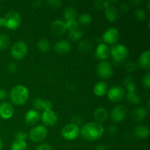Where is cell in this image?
<instances>
[{
    "mask_svg": "<svg viewBox=\"0 0 150 150\" xmlns=\"http://www.w3.org/2000/svg\"><path fill=\"white\" fill-rule=\"evenodd\" d=\"M105 128L97 122H90L83 125L80 129V135L87 142H95L103 136Z\"/></svg>",
    "mask_w": 150,
    "mask_h": 150,
    "instance_id": "1",
    "label": "cell"
},
{
    "mask_svg": "<svg viewBox=\"0 0 150 150\" xmlns=\"http://www.w3.org/2000/svg\"><path fill=\"white\" fill-rule=\"evenodd\" d=\"M10 98L15 105H24L29 98V89L23 85H16L10 90Z\"/></svg>",
    "mask_w": 150,
    "mask_h": 150,
    "instance_id": "2",
    "label": "cell"
},
{
    "mask_svg": "<svg viewBox=\"0 0 150 150\" xmlns=\"http://www.w3.org/2000/svg\"><path fill=\"white\" fill-rule=\"evenodd\" d=\"M110 56L117 63H122L128 57V49L123 44H116L110 48Z\"/></svg>",
    "mask_w": 150,
    "mask_h": 150,
    "instance_id": "3",
    "label": "cell"
},
{
    "mask_svg": "<svg viewBox=\"0 0 150 150\" xmlns=\"http://www.w3.org/2000/svg\"><path fill=\"white\" fill-rule=\"evenodd\" d=\"M4 27L11 30H16L21 23V17L17 11L8 12L4 17Z\"/></svg>",
    "mask_w": 150,
    "mask_h": 150,
    "instance_id": "4",
    "label": "cell"
},
{
    "mask_svg": "<svg viewBox=\"0 0 150 150\" xmlns=\"http://www.w3.org/2000/svg\"><path fill=\"white\" fill-rule=\"evenodd\" d=\"M28 51L29 48L26 42L22 40H18L12 45L10 54L15 59L21 60L23 59L27 55Z\"/></svg>",
    "mask_w": 150,
    "mask_h": 150,
    "instance_id": "5",
    "label": "cell"
},
{
    "mask_svg": "<svg viewBox=\"0 0 150 150\" xmlns=\"http://www.w3.org/2000/svg\"><path fill=\"white\" fill-rule=\"evenodd\" d=\"M48 136V130L45 125H37L30 130L29 137L32 142L40 143L45 139Z\"/></svg>",
    "mask_w": 150,
    "mask_h": 150,
    "instance_id": "6",
    "label": "cell"
},
{
    "mask_svg": "<svg viewBox=\"0 0 150 150\" xmlns=\"http://www.w3.org/2000/svg\"><path fill=\"white\" fill-rule=\"evenodd\" d=\"M61 134L66 140H75L80 136V127L73 123H69L62 127Z\"/></svg>",
    "mask_w": 150,
    "mask_h": 150,
    "instance_id": "7",
    "label": "cell"
},
{
    "mask_svg": "<svg viewBox=\"0 0 150 150\" xmlns=\"http://www.w3.org/2000/svg\"><path fill=\"white\" fill-rule=\"evenodd\" d=\"M96 72L98 76L103 79H110L114 73L112 65L108 61L100 62L97 66Z\"/></svg>",
    "mask_w": 150,
    "mask_h": 150,
    "instance_id": "8",
    "label": "cell"
},
{
    "mask_svg": "<svg viewBox=\"0 0 150 150\" xmlns=\"http://www.w3.org/2000/svg\"><path fill=\"white\" fill-rule=\"evenodd\" d=\"M106 95L110 101L113 103H117L121 101L124 98L125 95V91L122 86H114L108 89Z\"/></svg>",
    "mask_w": 150,
    "mask_h": 150,
    "instance_id": "9",
    "label": "cell"
},
{
    "mask_svg": "<svg viewBox=\"0 0 150 150\" xmlns=\"http://www.w3.org/2000/svg\"><path fill=\"white\" fill-rule=\"evenodd\" d=\"M127 114V107L123 105L114 106L110 113V117L114 122H120L125 118Z\"/></svg>",
    "mask_w": 150,
    "mask_h": 150,
    "instance_id": "10",
    "label": "cell"
},
{
    "mask_svg": "<svg viewBox=\"0 0 150 150\" xmlns=\"http://www.w3.org/2000/svg\"><path fill=\"white\" fill-rule=\"evenodd\" d=\"M120 38L119 31L114 27H110L105 31L103 35V40L105 42V44L114 45L117 42Z\"/></svg>",
    "mask_w": 150,
    "mask_h": 150,
    "instance_id": "11",
    "label": "cell"
},
{
    "mask_svg": "<svg viewBox=\"0 0 150 150\" xmlns=\"http://www.w3.org/2000/svg\"><path fill=\"white\" fill-rule=\"evenodd\" d=\"M40 118L42 123L48 127H53L58 122V116L52 109L42 111Z\"/></svg>",
    "mask_w": 150,
    "mask_h": 150,
    "instance_id": "12",
    "label": "cell"
},
{
    "mask_svg": "<svg viewBox=\"0 0 150 150\" xmlns=\"http://www.w3.org/2000/svg\"><path fill=\"white\" fill-rule=\"evenodd\" d=\"M14 114V108L10 103L4 102L0 104V117L2 120H10Z\"/></svg>",
    "mask_w": 150,
    "mask_h": 150,
    "instance_id": "13",
    "label": "cell"
},
{
    "mask_svg": "<svg viewBox=\"0 0 150 150\" xmlns=\"http://www.w3.org/2000/svg\"><path fill=\"white\" fill-rule=\"evenodd\" d=\"M95 57L100 60L105 61L110 57V48L104 42L98 44L95 48Z\"/></svg>",
    "mask_w": 150,
    "mask_h": 150,
    "instance_id": "14",
    "label": "cell"
},
{
    "mask_svg": "<svg viewBox=\"0 0 150 150\" xmlns=\"http://www.w3.org/2000/svg\"><path fill=\"white\" fill-rule=\"evenodd\" d=\"M67 30L64 22L61 20H55L51 24V31L55 36H61Z\"/></svg>",
    "mask_w": 150,
    "mask_h": 150,
    "instance_id": "15",
    "label": "cell"
},
{
    "mask_svg": "<svg viewBox=\"0 0 150 150\" xmlns=\"http://www.w3.org/2000/svg\"><path fill=\"white\" fill-rule=\"evenodd\" d=\"M34 107L37 111H47L52 108V103L48 100L42 99L41 98H36L34 99L33 102Z\"/></svg>",
    "mask_w": 150,
    "mask_h": 150,
    "instance_id": "16",
    "label": "cell"
},
{
    "mask_svg": "<svg viewBox=\"0 0 150 150\" xmlns=\"http://www.w3.org/2000/svg\"><path fill=\"white\" fill-rule=\"evenodd\" d=\"M54 50L59 54H66L71 51V44L66 40H62L56 42Z\"/></svg>",
    "mask_w": 150,
    "mask_h": 150,
    "instance_id": "17",
    "label": "cell"
},
{
    "mask_svg": "<svg viewBox=\"0 0 150 150\" xmlns=\"http://www.w3.org/2000/svg\"><path fill=\"white\" fill-rule=\"evenodd\" d=\"M25 122L29 125H35L39 122L40 114L38 111L35 109H30L25 114Z\"/></svg>",
    "mask_w": 150,
    "mask_h": 150,
    "instance_id": "18",
    "label": "cell"
},
{
    "mask_svg": "<svg viewBox=\"0 0 150 150\" xmlns=\"http://www.w3.org/2000/svg\"><path fill=\"white\" fill-rule=\"evenodd\" d=\"M147 114L148 111L146 108L138 107L132 111L131 117L135 122H142L146 119Z\"/></svg>",
    "mask_w": 150,
    "mask_h": 150,
    "instance_id": "19",
    "label": "cell"
},
{
    "mask_svg": "<svg viewBox=\"0 0 150 150\" xmlns=\"http://www.w3.org/2000/svg\"><path fill=\"white\" fill-rule=\"evenodd\" d=\"M138 64L139 67L144 70H149L150 68V51L149 50L144 51L139 56Z\"/></svg>",
    "mask_w": 150,
    "mask_h": 150,
    "instance_id": "20",
    "label": "cell"
},
{
    "mask_svg": "<svg viewBox=\"0 0 150 150\" xmlns=\"http://www.w3.org/2000/svg\"><path fill=\"white\" fill-rule=\"evenodd\" d=\"M108 90V86L106 82L100 81L97 82L93 88V92L96 96L103 97L107 94Z\"/></svg>",
    "mask_w": 150,
    "mask_h": 150,
    "instance_id": "21",
    "label": "cell"
},
{
    "mask_svg": "<svg viewBox=\"0 0 150 150\" xmlns=\"http://www.w3.org/2000/svg\"><path fill=\"white\" fill-rule=\"evenodd\" d=\"M94 117L95 122L101 124L108 120V112L103 107H98L94 111Z\"/></svg>",
    "mask_w": 150,
    "mask_h": 150,
    "instance_id": "22",
    "label": "cell"
},
{
    "mask_svg": "<svg viewBox=\"0 0 150 150\" xmlns=\"http://www.w3.org/2000/svg\"><path fill=\"white\" fill-rule=\"evenodd\" d=\"M104 14H105V18L110 22H114L117 20L119 16V12L118 10L117 9V7H114V5H110L108 7H107L106 8H105V12H104Z\"/></svg>",
    "mask_w": 150,
    "mask_h": 150,
    "instance_id": "23",
    "label": "cell"
},
{
    "mask_svg": "<svg viewBox=\"0 0 150 150\" xmlns=\"http://www.w3.org/2000/svg\"><path fill=\"white\" fill-rule=\"evenodd\" d=\"M133 133L137 139H146L149 136V129L145 125H139L135 127Z\"/></svg>",
    "mask_w": 150,
    "mask_h": 150,
    "instance_id": "24",
    "label": "cell"
},
{
    "mask_svg": "<svg viewBox=\"0 0 150 150\" xmlns=\"http://www.w3.org/2000/svg\"><path fill=\"white\" fill-rule=\"evenodd\" d=\"M92 43L88 40H81L78 45L79 51L83 54H88L92 50Z\"/></svg>",
    "mask_w": 150,
    "mask_h": 150,
    "instance_id": "25",
    "label": "cell"
},
{
    "mask_svg": "<svg viewBox=\"0 0 150 150\" xmlns=\"http://www.w3.org/2000/svg\"><path fill=\"white\" fill-rule=\"evenodd\" d=\"M66 21L71 20H76L77 18V10L73 7H67L64 10L63 13Z\"/></svg>",
    "mask_w": 150,
    "mask_h": 150,
    "instance_id": "26",
    "label": "cell"
},
{
    "mask_svg": "<svg viewBox=\"0 0 150 150\" xmlns=\"http://www.w3.org/2000/svg\"><path fill=\"white\" fill-rule=\"evenodd\" d=\"M126 98H127L129 103L134 105H139V104H140L141 101H142L140 95L138 94L136 91L132 92H127V95H126Z\"/></svg>",
    "mask_w": 150,
    "mask_h": 150,
    "instance_id": "27",
    "label": "cell"
},
{
    "mask_svg": "<svg viewBox=\"0 0 150 150\" xmlns=\"http://www.w3.org/2000/svg\"><path fill=\"white\" fill-rule=\"evenodd\" d=\"M37 46H38V49L40 51L44 53L48 52L51 49V43H50L48 40H47L46 38H40L38 41Z\"/></svg>",
    "mask_w": 150,
    "mask_h": 150,
    "instance_id": "28",
    "label": "cell"
},
{
    "mask_svg": "<svg viewBox=\"0 0 150 150\" xmlns=\"http://www.w3.org/2000/svg\"><path fill=\"white\" fill-rule=\"evenodd\" d=\"M11 39L6 33L0 34V50H6L10 47Z\"/></svg>",
    "mask_w": 150,
    "mask_h": 150,
    "instance_id": "29",
    "label": "cell"
},
{
    "mask_svg": "<svg viewBox=\"0 0 150 150\" xmlns=\"http://www.w3.org/2000/svg\"><path fill=\"white\" fill-rule=\"evenodd\" d=\"M83 33L81 30L80 29V28L79 29H74V30L69 31V38H70V40L72 41H79L81 40V38H83Z\"/></svg>",
    "mask_w": 150,
    "mask_h": 150,
    "instance_id": "30",
    "label": "cell"
},
{
    "mask_svg": "<svg viewBox=\"0 0 150 150\" xmlns=\"http://www.w3.org/2000/svg\"><path fill=\"white\" fill-rule=\"evenodd\" d=\"M92 16L88 13H83L78 17L77 22L79 23V24L83 25V26H88L92 23Z\"/></svg>",
    "mask_w": 150,
    "mask_h": 150,
    "instance_id": "31",
    "label": "cell"
},
{
    "mask_svg": "<svg viewBox=\"0 0 150 150\" xmlns=\"http://www.w3.org/2000/svg\"><path fill=\"white\" fill-rule=\"evenodd\" d=\"M27 146L26 142L15 140L11 145V150H26Z\"/></svg>",
    "mask_w": 150,
    "mask_h": 150,
    "instance_id": "32",
    "label": "cell"
},
{
    "mask_svg": "<svg viewBox=\"0 0 150 150\" xmlns=\"http://www.w3.org/2000/svg\"><path fill=\"white\" fill-rule=\"evenodd\" d=\"M124 84L125 85V87L127 89V92H132L136 91V86L134 82L132 81L131 78H127L124 81Z\"/></svg>",
    "mask_w": 150,
    "mask_h": 150,
    "instance_id": "33",
    "label": "cell"
},
{
    "mask_svg": "<svg viewBox=\"0 0 150 150\" xmlns=\"http://www.w3.org/2000/svg\"><path fill=\"white\" fill-rule=\"evenodd\" d=\"M135 17L139 21H144L146 18V13L144 9L139 8L135 11Z\"/></svg>",
    "mask_w": 150,
    "mask_h": 150,
    "instance_id": "34",
    "label": "cell"
},
{
    "mask_svg": "<svg viewBox=\"0 0 150 150\" xmlns=\"http://www.w3.org/2000/svg\"><path fill=\"white\" fill-rule=\"evenodd\" d=\"M66 26L68 31L74 30V29H79V24L76 20H71V21H67L65 22Z\"/></svg>",
    "mask_w": 150,
    "mask_h": 150,
    "instance_id": "35",
    "label": "cell"
},
{
    "mask_svg": "<svg viewBox=\"0 0 150 150\" xmlns=\"http://www.w3.org/2000/svg\"><path fill=\"white\" fill-rule=\"evenodd\" d=\"M137 68V65H136V63L133 61H128L125 63V69L126 70V71L127 72H134L135 70Z\"/></svg>",
    "mask_w": 150,
    "mask_h": 150,
    "instance_id": "36",
    "label": "cell"
},
{
    "mask_svg": "<svg viewBox=\"0 0 150 150\" xmlns=\"http://www.w3.org/2000/svg\"><path fill=\"white\" fill-rule=\"evenodd\" d=\"M28 138V134L23 131L18 132L15 135V140L22 141V142H26Z\"/></svg>",
    "mask_w": 150,
    "mask_h": 150,
    "instance_id": "37",
    "label": "cell"
},
{
    "mask_svg": "<svg viewBox=\"0 0 150 150\" xmlns=\"http://www.w3.org/2000/svg\"><path fill=\"white\" fill-rule=\"evenodd\" d=\"M142 84L146 88V89H149L150 87V73H145L142 78Z\"/></svg>",
    "mask_w": 150,
    "mask_h": 150,
    "instance_id": "38",
    "label": "cell"
},
{
    "mask_svg": "<svg viewBox=\"0 0 150 150\" xmlns=\"http://www.w3.org/2000/svg\"><path fill=\"white\" fill-rule=\"evenodd\" d=\"M35 150H54L53 149L52 146L50 144L47 143H42L40 144L38 146H37L36 149Z\"/></svg>",
    "mask_w": 150,
    "mask_h": 150,
    "instance_id": "39",
    "label": "cell"
},
{
    "mask_svg": "<svg viewBox=\"0 0 150 150\" xmlns=\"http://www.w3.org/2000/svg\"><path fill=\"white\" fill-rule=\"evenodd\" d=\"M7 70L10 73H15L17 71V66H16L15 63H9L7 66Z\"/></svg>",
    "mask_w": 150,
    "mask_h": 150,
    "instance_id": "40",
    "label": "cell"
},
{
    "mask_svg": "<svg viewBox=\"0 0 150 150\" xmlns=\"http://www.w3.org/2000/svg\"><path fill=\"white\" fill-rule=\"evenodd\" d=\"M47 3H48L51 7L57 8V7H59L60 6H61L62 1H59V0H51V1H47Z\"/></svg>",
    "mask_w": 150,
    "mask_h": 150,
    "instance_id": "41",
    "label": "cell"
},
{
    "mask_svg": "<svg viewBox=\"0 0 150 150\" xmlns=\"http://www.w3.org/2000/svg\"><path fill=\"white\" fill-rule=\"evenodd\" d=\"M108 133L110 136H114L117 133V127L114 125H112L110 127H108Z\"/></svg>",
    "mask_w": 150,
    "mask_h": 150,
    "instance_id": "42",
    "label": "cell"
},
{
    "mask_svg": "<svg viewBox=\"0 0 150 150\" xmlns=\"http://www.w3.org/2000/svg\"><path fill=\"white\" fill-rule=\"evenodd\" d=\"M73 122L71 123H73V124L79 126V125L82 124V119L81 117H79V116H75V117H73Z\"/></svg>",
    "mask_w": 150,
    "mask_h": 150,
    "instance_id": "43",
    "label": "cell"
},
{
    "mask_svg": "<svg viewBox=\"0 0 150 150\" xmlns=\"http://www.w3.org/2000/svg\"><path fill=\"white\" fill-rule=\"evenodd\" d=\"M7 92L4 89H0V100H2L5 99L7 98Z\"/></svg>",
    "mask_w": 150,
    "mask_h": 150,
    "instance_id": "44",
    "label": "cell"
},
{
    "mask_svg": "<svg viewBox=\"0 0 150 150\" xmlns=\"http://www.w3.org/2000/svg\"><path fill=\"white\" fill-rule=\"evenodd\" d=\"M130 8V6L128 5V4L127 3H123L121 6H120V9L122 10L123 12H127Z\"/></svg>",
    "mask_w": 150,
    "mask_h": 150,
    "instance_id": "45",
    "label": "cell"
},
{
    "mask_svg": "<svg viewBox=\"0 0 150 150\" xmlns=\"http://www.w3.org/2000/svg\"><path fill=\"white\" fill-rule=\"evenodd\" d=\"M0 26H4V17H1V16H0Z\"/></svg>",
    "mask_w": 150,
    "mask_h": 150,
    "instance_id": "46",
    "label": "cell"
},
{
    "mask_svg": "<svg viewBox=\"0 0 150 150\" xmlns=\"http://www.w3.org/2000/svg\"><path fill=\"white\" fill-rule=\"evenodd\" d=\"M95 150H107L106 148H105V146H103V145H101V146H98V147L95 149Z\"/></svg>",
    "mask_w": 150,
    "mask_h": 150,
    "instance_id": "47",
    "label": "cell"
},
{
    "mask_svg": "<svg viewBox=\"0 0 150 150\" xmlns=\"http://www.w3.org/2000/svg\"><path fill=\"white\" fill-rule=\"evenodd\" d=\"M3 149V142L2 139L0 138V150H2Z\"/></svg>",
    "mask_w": 150,
    "mask_h": 150,
    "instance_id": "48",
    "label": "cell"
},
{
    "mask_svg": "<svg viewBox=\"0 0 150 150\" xmlns=\"http://www.w3.org/2000/svg\"><path fill=\"white\" fill-rule=\"evenodd\" d=\"M141 2H142V1H141V0H139V1H132V3H133V4H140Z\"/></svg>",
    "mask_w": 150,
    "mask_h": 150,
    "instance_id": "49",
    "label": "cell"
},
{
    "mask_svg": "<svg viewBox=\"0 0 150 150\" xmlns=\"http://www.w3.org/2000/svg\"><path fill=\"white\" fill-rule=\"evenodd\" d=\"M0 132H1V127H0Z\"/></svg>",
    "mask_w": 150,
    "mask_h": 150,
    "instance_id": "50",
    "label": "cell"
}]
</instances>
